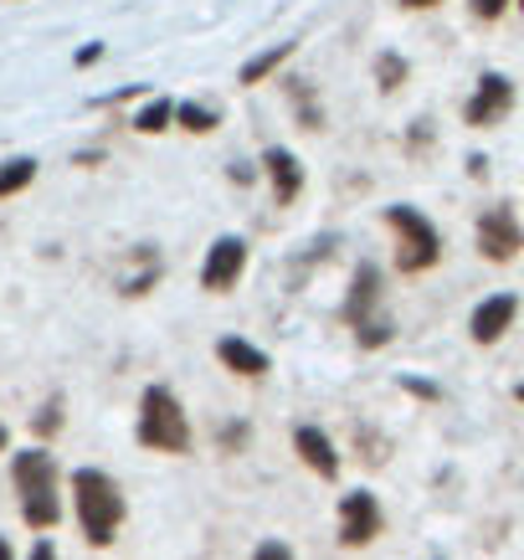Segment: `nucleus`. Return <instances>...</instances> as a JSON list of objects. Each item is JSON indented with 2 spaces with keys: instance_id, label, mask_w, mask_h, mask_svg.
<instances>
[{
  "instance_id": "obj_9",
  "label": "nucleus",
  "mask_w": 524,
  "mask_h": 560,
  "mask_svg": "<svg viewBox=\"0 0 524 560\" xmlns=\"http://www.w3.org/2000/svg\"><path fill=\"white\" fill-rule=\"evenodd\" d=\"M514 314H520V299H514V293H493V299H484V304L474 308V324H468V329H474L478 345H493L509 324H514Z\"/></svg>"
},
{
  "instance_id": "obj_4",
  "label": "nucleus",
  "mask_w": 524,
  "mask_h": 560,
  "mask_svg": "<svg viewBox=\"0 0 524 560\" xmlns=\"http://www.w3.org/2000/svg\"><path fill=\"white\" fill-rule=\"evenodd\" d=\"M386 221L401 232V253H396V262H401V272H427L432 262H438L442 253V237H438V226L417 211V206H391Z\"/></svg>"
},
{
  "instance_id": "obj_8",
  "label": "nucleus",
  "mask_w": 524,
  "mask_h": 560,
  "mask_svg": "<svg viewBox=\"0 0 524 560\" xmlns=\"http://www.w3.org/2000/svg\"><path fill=\"white\" fill-rule=\"evenodd\" d=\"M524 247V237H520V221L509 217L504 206H493L489 217L478 221V253L484 257H493V262H509V257Z\"/></svg>"
},
{
  "instance_id": "obj_20",
  "label": "nucleus",
  "mask_w": 524,
  "mask_h": 560,
  "mask_svg": "<svg viewBox=\"0 0 524 560\" xmlns=\"http://www.w3.org/2000/svg\"><path fill=\"white\" fill-rule=\"evenodd\" d=\"M253 560H293V550H288L283 540H263L257 545V556Z\"/></svg>"
},
{
  "instance_id": "obj_3",
  "label": "nucleus",
  "mask_w": 524,
  "mask_h": 560,
  "mask_svg": "<svg viewBox=\"0 0 524 560\" xmlns=\"http://www.w3.org/2000/svg\"><path fill=\"white\" fill-rule=\"evenodd\" d=\"M139 442L150 453H190V422L186 407L175 401V390L150 386L139 396Z\"/></svg>"
},
{
  "instance_id": "obj_21",
  "label": "nucleus",
  "mask_w": 524,
  "mask_h": 560,
  "mask_svg": "<svg viewBox=\"0 0 524 560\" xmlns=\"http://www.w3.org/2000/svg\"><path fill=\"white\" fill-rule=\"evenodd\" d=\"M504 5H509V0H474V16L493 21V16H504Z\"/></svg>"
},
{
  "instance_id": "obj_22",
  "label": "nucleus",
  "mask_w": 524,
  "mask_h": 560,
  "mask_svg": "<svg viewBox=\"0 0 524 560\" xmlns=\"http://www.w3.org/2000/svg\"><path fill=\"white\" fill-rule=\"evenodd\" d=\"M26 560H57V545H51V540H36V545H32V556H26Z\"/></svg>"
},
{
  "instance_id": "obj_17",
  "label": "nucleus",
  "mask_w": 524,
  "mask_h": 560,
  "mask_svg": "<svg viewBox=\"0 0 524 560\" xmlns=\"http://www.w3.org/2000/svg\"><path fill=\"white\" fill-rule=\"evenodd\" d=\"M175 114H181V124H186L190 135H206V129H217V114H211V108H201V103H181Z\"/></svg>"
},
{
  "instance_id": "obj_2",
  "label": "nucleus",
  "mask_w": 524,
  "mask_h": 560,
  "mask_svg": "<svg viewBox=\"0 0 524 560\" xmlns=\"http://www.w3.org/2000/svg\"><path fill=\"white\" fill-rule=\"evenodd\" d=\"M11 478L21 493V520L32 529H51L62 520V499H57V458L47 447H26L11 458Z\"/></svg>"
},
{
  "instance_id": "obj_18",
  "label": "nucleus",
  "mask_w": 524,
  "mask_h": 560,
  "mask_svg": "<svg viewBox=\"0 0 524 560\" xmlns=\"http://www.w3.org/2000/svg\"><path fill=\"white\" fill-rule=\"evenodd\" d=\"M36 438H51V432H57V427H62V401H47V407L36 411Z\"/></svg>"
},
{
  "instance_id": "obj_14",
  "label": "nucleus",
  "mask_w": 524,
  "mask_h": 560,
  "mask_svg": "<svg viewBox=\"0 0 524 560\" xmlns=\"http://www.w3.org/2000/svg\"><path fill=\"white\" fill-rule=\"evenodd\" d=\"M288 51H293V42H278V47H268L263 57H253V62L242 68V83H263L268 72H278L288 62Z\"/></svg>"
},
{
  "instance_id": "obj_19",
  "label": "nucleus",
  "mask_w": 524,
  "mask_h": 560,
  "mask_svg": "<svg viewBox=\"0 0 524 560\" xmlns=\"http://www.w3.org/2000/svg\"><path fill=\"white\" fill-rule=\"evenodd\" d=\"M375 78H381V88H396V83H401V78H406V62H401V57H391V51H386V57L375 62Z\"/></svg>"
},
{
  "instance_id": "obj_25",
  "label": "nucleus",
  "mask_w": 524,
  "mask_h": 560,
  "mask_svg": "<svg viewBox=\"0 0 524 560\" xmlns=\"http://www.w3.org/2000/svg\"><path fill=\"white\" fill-rule=\"evenodd\" d=\"M401 5H411V11H422V5H438V0H401Z\"/></svg>"
},
{
  "instance_id": "obj_11",
  "label": "nucleus",
  "mask_w": 524,
  "mask_h": 560,
  "mask_svg": "<svg viewBox=\"0 0 524 560\" xmlns=\"http://www.w3.org/2000/svg\"><path fill=\"white\" fill-rule=\"evenodd\" d=\"M263 165H268V175H272V196H278V206H288L293 196H299V186H304L299 160H293L288 150H268L263 154Z\"/></svg>"
},
{
  "instance_id": "obj_7",
  "label": "nucleus",
  "mask_w": 524,
  "mask_h": 560,
  "mask_svg": "<svg viewBox=\"0 0 524 560\" xmlns=\"http://www.w3.org/2000/svg\"><path fill=\"white\" fill-rule=\"evenodd\" d=\"M242 268H247V242H242V237H221L217 247H211V257H206V268H201V289L226 293L242 278Z\"/></svg>"
},
{
  "instance_id": "obj_13",
  "label": "nucleus",
  "mask_w": 524,
  "mask_h": 560,
  "mask_svg": "<svg viewBox=\"0 0 524 560\" xmlns=\"http://www.w3.org/2000/svg\"><path fill=\"white\" fill-rule=\"evenodd\" d=\"M375 289H381L375 268H360L356 272V289H350V304H345V319H350V324H365V314L375 308Z\"/></svg>"
},
{
  "instance_id": "obj_28",
  "label": "nucleus",
  "mask_w": 524,
  "mask_h": 560,
  "mask_svg": "<svg viewBox=\"0 0 524 560\" xmlns=\"http://www.w3.org/2000/svg\"><path fill=\"white\" fill-rule=\"evenodd\" d=\"M520 11H524V0H520Z\"/></svg>"
},
{
  "instance_id": "obj_27",
  "label": "nucleus",
  "mask_w": 524,
  "mask_h": 560,
  "mask_svg": "<svg viewBox=\"0 0 524 560\" xmlns=\"http://www.w3.org/2000/svg\"><path fill=\"white\" fill-rule=\"evenodd\" d=\"M514 396H520V401H524V386H520V390H514Z\"/></svg>"
},
{
  "instance_id": "obj_23",
  "label": "nucleus",
  "mask_w": 524,
  "mask_h": 560,
  "mask_svg": "<svg viewBox=\"0 0 524 560\" xmlns=\"http://www.w3.org/2000/svg\"><path fill=\"white\" fill-rule=\"evenodd\" d=\"M98 57H103V47H98V42H93V47H83V51H78V62H83V68H88V62H98Z\"/></svg>"
},
{
  "instance_id": "obj_6",
  "label": "nucleus",
  "mask_w": 524,
  "mask_h": 560,
  "mask_svg": "<svg viewBox=\"0 0 524 560\" xmlns=\"http://www.w3.org/2000/svg\"><path fill=\"white\" fill-rule=\"evenodd\" d=\"M514 108V83L509 78H499V72H489L484 83H478V93L468 98V108H463V119L474 124V129H489V124H499Z\"/></svg>"
},
{
  "instance_id": "obj_5",
  "label": "nucleus",
  "mask_w": 524,
  "mask_h": 560,
  "mask_svg": "<svg viewBox=\"0 0 524 560\" xmlns=\"http://www.w3.org/2000/svg\"><path fill=\"white\" fill-rule=\"evenodd\" d=\"M381 504H375V493H365V489H356V493H345L339 499V545H371L375 535H381Z\"/></svg>"
},
{
  "instance_id": "obj_15",
  "label": "nucleus",
  "mask_w": 524,
  "mask_h": 560,
  "mask_svg": "<svg viewBox=\"0 0 524 560\" xmlns=\"http://www.w3.org/2000/svg\"><path fill=\"white\" fill-rule=\"evenodd\" d=\"M36 180V160H5L0 165V196H16Z\"/></svg>"
},
{
  "instance_id": "obj_26",
  "label": "nucleus",
  "mask_w": 524,
  "mask_h": 560,
  "mask_svg": "<svg viewBox=\"0 0 524 560\" xmlns=\"http://www.w3.org/2000/svg\"><path fill=\"white\" fill-rule=\"evenodd\" d=\"M5 447H11V432H5V422H0V453H5Z\"/></svg>"
},
{
  "instance_id": "obj_10",
  "label": "nucleus",
  "mask_w": 524,
  "mask_h": 560,
  "mask_svg": "<svg viewBox=\"0 0 524 560\" xmlns=\"http://www.w3.org/2000/svg\"><path fill=\"white\" fill-rule=\"evenodd\" d=\"M293 447H299L304 468H314L319 478H339V453L319 427H299V432H293Z\"/></svg>"
},
{
  "instance_id": "obj_24",
  "label": "nucleus",
  "mask_w": 524,
  "mask_h": 560,
  "mask_svg": "<svg viewBox=\"0 0 524 560\" xmlns=\"http://www.w3.org/2000/svg\"><path fill=\"white\" fill-rule=\"evenodd\" d=\"M0 560H16V556H11V540H5V535H0Z\"/></svg>"
},
{
  "instance_id": "obj_12",
  "label": "nucleus",
  "mask_w": 524,
  "mask_h": 560,
  "mask_svg": "<svg viewBox=\"0 0 524 560\" xmlns=\"http://www.w3.org/2000/svg\"><path fill=\"white\" fill-rule=\"evenodd\" d=\"M217 360L226 365V371H237V375H268V355H263L257 345L237 340V335H226V340L217 345Z\"/></svg>"
},
{
  "instance_id": "obj_16",
  "label": "nucleus",
  "mask_w": 524,
  "mask_h": 560,
  "mask_svg": "<svg viewBox=\"0 0 524 560\" xmlns=\"http://www.w3.org/2000/svg\"><path fill=\"white\" fill-rule=\"evenodd\" d=\"M170 114H175V103H170V98H154L150 108H139L135 129H139V135H160V129H170Z\"/></svg>"
},
{
  "instance_id": "obj_1",
  "label": "nucleus",
  "mask_w": 524,
  "mask_h": 560,
  "mask_svg": "<svg viewBox=\"0 0 524 560\" xmlns=\"http://www.w3.org/2000/svg\"><path fill=\"white\" fill-rule=\"evenodd\" d=\"M72 510H78L88 545H114V535L124 525V493L103 468H78L72 474Z\"/></svg>"
}]
</instances>
